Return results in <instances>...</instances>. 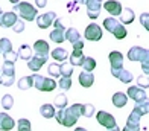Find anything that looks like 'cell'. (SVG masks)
Wrapping results in <instances>:
<instances>
[{"instance_id": "1", "label": "cell", "mask_w": 149, "mask_h": 131, "mask_svg": "<svg viewBox=\"0 0 149 131\" xmlns=\"http://www.w3.org/2000/svg\"><path fill=\"white\" fill-rule=\"evenodd\" d=\"M15 11L20 12L22 20H26V22H33L35 17L38 15V9L29 2H18L17 5H14V11L12 12H15Z\"/></svg>"}, {"instance_id": "2", "label": "cell", "mask_w": 149, "mask_h": 131, "mask_svg": "<svg viewBox=\"0 0 149 131\" xmlns=\"http://www.w3.org/2000/svg\"><path fill=\"white\" fill-rule=\"evenodd\" d=\"M104 27H105L108 32H111L117 40H123V38L126 37V29H125V26L122 25L119 20L114 18V17L105 18V20H104Z\"/></svg>"}, {"instance_id": "3", "label": "cell", "mask_w": 149, "mask_h": 131, "mask_svg": "<svg viewBox=\"0 0 149 131\" xmlns=\"http://www.w3.org/2000/svg\"><path fill=\"white\" fill-rule=\"evenodd\" d=\"M79 116H81V104H73L72 107H65L63 116V125L72 128L78 122Z\"/></svg>"}, {"instance_id": "4", "label": "cell", "mask_w": 149, "mask_h": 131, "mask_svg": "<svg viewBox=\"0 0 149 131\" xmlns=\"http://www.w3.org/2000/svg\"><path fill=\"white\" fill-rule=\"evenodd\" d=\"M32 81H33L35 88L40 92H52V90H55V87H56L55 79L44 78L41 75H32Z\"/></svg>"}, {"instance_id": "5", "label": "cell", "mask_w": 149, "mask_h": 131, "mask_svg": "<svg viewBox=\"0 0 149 131\" xmlns=\"http://www.w3.org/2000/svg\"><path fill=\"white\" fill-rule=\"evenodd\" d=\"M52 25L55 26V29L50 32V40L53 41V43H63V41H65V38H64L65 27L63 26V20H61V17H56L55 20H53Z\"/></svg>"}, {"instance_id": "6", "label": "cell", "mask_w": 149, "mask_h": 131, "mask_svg": "<svg viewBox=\"0 0 149 131\" xmlns=\"http://www.w3.org/2000/svg\"><path fill=\"white\" fill-rule=\"evenodd\" d=\"M81 3L85 5L87 8V15L91 20L97 18L100 15V9H102V3L99 0H81Z\"/></svg>"}, {"instance_id": "7", "label": "cell", "mask_w": 149, "mask_h": 131, "mask_svg": "<svg viewBox=\"0 0 149 131\" xmlns=\"http://www.w3.org/2000/svg\"><path fill=\"white\" fill-rule=\"evenodd\" d=\"M96 119H97V122L100 123V125L105 127L107 130H113V128H116V127H117L116 119H114V116H113L111 113H107V111H97Z\"/></svg>"}, {"instance_id": "8", "label": "cell", "mask_w": 149, "mask_h": 131, "mask_svg": "<svg viewBox=\"0 0 149 131\" xmlns=\"http://www.w3.org/2000/svg\"><path fill=\"white\" fill-rule=\"evenodd\" d=\"M128 60L130 61H146L149 60V52L148 49H143V47H139V46H134L130 49L128 52Z\"/></svg>"}, {"instance_id": "9", "label": "cell", "mask_w": 149, "mask_h": 131, "mask_svg": "<svg viewBox=\"0 0 149 131\" xmlns=\"http://www.w3.org/2000/svg\"><path fill=\"white\" fill-rule=\"evenodd\" d=\"M55 18H56V14L53 11H49L46 14H41V15H37V25H38L40 29H47V27L53 23Z\"/></svg>"}, {"instance_id": "10", "label": "cell", "mask_w": 149, "mask_h": 131, "mask_svg": "<svg viewBox=\"0 0 149 131\" xmlns=\"http://www.w3.org/2000/svg\"><path fill=\"white\" fill-rule=\"evenodd\" d=\"M85 38L90 41H99L102 38V29H100V26H97L96 23L88 25L85 29Z\"/></svg>"}, {"instance_id": "11", "label": "cell", "mask_w": 149, "mask_h": 131, "mask_svg": "<svg viewBox=\"0 0 149 131\" xmlns=\"http://www.w3.org/2000/svg\"><path fill=\"white\" fill-rule=\"evenodd\" d=\"M111 73H113V76L114 78H117L120 79L122 82H125V84H130V82L132 81V73L131 72H128L126 69L123 67H117V69H111Z\"/></svg>"}, {"instance_id": "12", "label": "cell", "mask_w": 149, "mask_h": 131, "mask_svg": "<svg viewBox=\"0 0 149 131\" xmlns=\"http://www.w3.org/2000/svg\"><path fill=\"white\" fill-rule=\"evenodd\" d=\"M18 17L15 15V12H0V26L2 27H12L15 25Z\"/></svg>"}, {"instance_id": "13", "label": "cell", "mask_w": 149, "mask_h": 131, "mask_svg": "<svg viewBox=\"0 0 149 131\" xmlns=\"http://www.w3.org/2000/svg\"><path fill=\"white\" fill-rule=\"evenodd\" d=\"M126 96H128V98H131V99H134L135 102H141V101L148 99L146 92L143 90V88H140V87H130V88H128Z\"/></svg>"}, {"instance_id": "14", "label": "cell", "mask_w": 149, "mask_h": 131, "mask_svg": "<svg viewBox=\"0 0 149 131\" xmlns=\"http://www.w3.org/2000/svg\"><path fill=\"white\" fill-rule=\"evenodd\" d=\"M33 52H35L37 57H41V58L47 60V57H49V44H47V41H44V40L35 41V44H33Z\"/></svg>"}, {"instance_id": "15", "label": "cell", "mask_w": 149, "mask_h": 131, "mask_svg": "<svg viewBox=\"0 0 149 131\" xmlns=\"http://www.w3.org/2000/svg\"><path fill=\"white\" fill-rule=\"evenodd\" d=\"M104 8L107 9V12H110L113 17H119L120 12H122V5L120 2H117V0H108V2H105Z\"/></svg>"}, {"instance_id": "16", "label": "cell", "mask_w": 149, "mask_h": 131, "mask_svg": "<svg viewBox=\"0 0 149 131\" xmlns=\"http://www.w3.org/2000/svg\"><path fill=\"white\" fill-rule=\"evenodd\" d=\"M15 127V120L6 113H0V131H11Z\"/></svg>"}, {"instance_id": "17", "label": "cell", "mask_w": 149, "mask_h": 131, "mask_svg": "<svg viewBox=\"0 0 149 131\" xmlns=\"http://www.w3.org/2000/svg\"><path fill=\"white\" fill-rule=\"evenodd\" d=\"M46 63H47L46 58H41V57H37V55H35V57H32V58L28 61V67L31 69L32 72H38Z\"/></svg>"}, {"instance_id": "18", "label": "cell", "mask_w": 149, "mask_h": 131, "mask_svg": "<svg viewBox=\"0 0 149 131\" xmlns=\"http://www.w3.org/2000/svg\"><path fill=\"white\" fill-rule=\"evenodd\" d=\"M110 63H111V69L123 67V55L119 50H113L110 53Z\"/></svg>"}, {"instance_id": "19", "label": "cell", "mask_w": 149, "mask_h": 131, "mask_svg": "<svg viewBox=\"0 0 149 131\" xmlns=\"http://www.w3.org/2000/svg\"><path fill=\"white\" fill-rule=\"evenodd\" d=\"M134 11L131 8H122V12H120V23L122 25H130L134 22Z\"/></svg>"}, {"instance_id": "20", "label": "cell", "mask_w": 149, "mask_h": 131, "mask_svg": "<svg viewBox=\"0 0 149 131\" xmlns=\"http://www.w3.org/2000/svg\"><path fill=\"white\" fill-rule=\"evenodd\" d=\"M15 63H11V61H5L0 72H2L3 76H8V78H15Z\"/></svg>"}, {"instance_id": "21", "label": "cell", "mask_w": 149, "mask_h": 131, "mask_svg": "<svg viewBox=\"0 0 149 131\" xmlns=\"http://www.w3.org/2000/svg\"><path fill=\"white\" fill-rule=\"evenodd\" d=\"M93 82H94V75L91 72H82L79 75V84L82 87L88 88L93 85Z\"/></svg>"}, {"instance_id": "22", "label": "cell", "mask_w": 149, "mask_h": 131, "mask_svg": "<svg viewBox=\"0 0 149 131\" xmlns=\"http://www.w3.org/2000/svg\"><path fill=\"white\" fill-rule=\"evenodd\" d=\"M84 52L82 49H73L72 55H70V64L72 66H81L84 61Z\"/></svg>"}, {"instance_id": "23", "label": "cell", "mask_w": 149, "mask_h": 131, "mask_svg": "<svg viewBox=\"0 0 149 131\" xmlns=\"http://www.w3.org/2000/svg\"><path fill=\"white\" fill-rule=\"evenodd\" d=\"M126 102H128V96H126V93L117 92V93H114V95H113V104H114V107L122 108V107H125V105H126Z\"/></svg>"}, {"instance_id": "24", "label": "cell", "mask_w": 149, "mask_h": 131, "mask_svg": "<svg viewBox=\"0 0 149 131\" xmlns=\"http://www.w3.org/2000/svg\"><path fill=\"white\" fill-rule=\"evenodd\" d=\"M17 57L20 60L29 61L32 58V47L28 46V44H22V46H20V49H18V52H17Z\"/></svg>"}, {"instance_id": "25", "label": "cell", "mask_w": 149, "mask_h": 131, "mask_svg": "<svg viewBox=\"0 0 149 131\" xmlns=\"http://www.w3.org/2000/svg\"><path fill=\"white\" fill-rule=\"evenodd\" d=\"M40 114L46 119H50V118L55 116V107H53L52 104H43L41 107H40Z\"/></svg>"}, {"instance_id": "26", "label": "cell", "mask_w": 149, "mask_h": 131, "mask_svg": "<svg viewBox=\"0 0 149 131\" xmlns=\"http://www.w3.org/2000/svg\"><path fill=\"white\" fill-rule=\"evenodd\" d=\"M64 38H65L67 41H70V43L73 44L74 41L81 40V35H79L78 29H74V27H69V29H65V32H64Z\"/></svg>"}, {"instance_id": "27", "label": "cell", "mask_w": 149, "mask_h": 131, "mask_svg": "<svg viewBox=\"0 0 149 131\" xmlns=\"http://www.w3.org/2000/svg\"><path fill=\"white\" fill-rule=\"evenodd\" d=\"M18 88L20 90H29L31 87H33V81H32V76H23L18 79Z\"/></svg>"}, {"instance_id": "28", "label": "cell", "mask_w": 149, "mask_h": 131, "mask_svg": "<svg viewBox=\"0 0 149 131\" xmlns=\"http://www.w3.org/2000/svg\"><path fill=\"white\" fill-rule=\"evenodd\" d=\"M81 67H84V72H93L96 69V60L91 58V57H85Z\"/></svg>"}, {"instance_id": "29", "label": "cell", "mask_w": 149, "mask_h": 131, "mask_svg": "<svg viewBox=\"0 0 149 131\" xmlns=\"http://www.w3.org/2000/svg\"><path fill=\"white\" fill-rule=\"evenodd\" d=\"M134 110H135V111H137L140 116L148 114V111H149V102H148V99H146V101H141V102H135Z\"/></svg>"}, {"instance_id": "30", "label": "cell", "mask_w": 149, "mask_h": 131, "mask_svg": "<svg viewBox=\"0 0 149 131\" xmlns=\"http://www.w3.org/2000/svg\"><path fill=\"white\" fill-rule=\"evenodd\" d=\"M52 57L55 58L56 61H61V63H64V61L67 60V57H69V53H67L65 49H63V47H58V49H55L52 52Z\"/></svg>"}, {"instance_id": "31", "label": "cell", "mask_w": 149, "mask_h": 131, "mask_svg": "<svg viewBox=\"0 0 149 131\" xmlns=\"http://www.w3.org/2000/svg\"><path fill=\"white\" fill-rule=\"evenodd\" d=\"M53 107L58 108V110H64L67 107V96L63 93V95H58L55 101H53Z\"/></svg>"}, {"instance_id": "32", "label": "cell", "mask_w": 149, "mask_h": 131, "mask_svg": "<svg viewBox=\"0 0 149 131\" xmlns=\"http://www.w3.org/2000/svg\"><path fill=\"white\" fill-rule=\"evenodd\" d=\"M59 72H61L63 76L70 78L72 75H73V66L72 64H67V63H61L59 64Z\"/></svg>"}, {"instance_id": "33", "label": "cell", "mask_w": 149, "mask_h": 131, "mask_svg": "<svg viewBox=\"0 0 149 131\" xmlns=\"http://www.w3.org/2000/svg\"><path fill=\"white\" fill-rule=\"evenodd\" d=\"M140 118L141 116L135 111V110H132V111L130 113V116H128L126 125H140Z\"/></svg>"}, {"instance_id": "34", "label": "cell", "mask_w": 149, "mask_h": 131, "mask_svg": "<svg viewBox=\"0 0 149 131\" xmlns=\"http://www.w3.org/2000/svg\"><path fill=\"white\" fill-rule=\"evenodd\" d=\"M93 114H94V107L91 104H81V116L91 118Z\"/></svg>"}, {"instance_id": "35", "label": "cell", "mask_w": 149, "mask_h": 131, "mask_svg": "<svg viewBox=\"0 0 149 131\" xmlns=\"http://www.w3.org/2000/svg\"><path fill=\"white\" fill-rule=\"evenodd\" d=\"M12 50V43L9 38H2L0 40V52L2 53H8Z\"/></svg>"}, {"instance_id": "36", "label": "cell", "mask_w": 149, "mask_h": 131, "mask_svg": "<svg viewBox=\"0 0 149 131\" xmlns=\"http://www.w3.org/2000/svg\"><path fill=\"white\" fill-rule=\"evenodd\" d=\"M12 105H14V98L11 95H5L2 98V107L5 110H9V108H12Z\"/></svg>"}, {"instance_id": "37", "label": "cell", "mask_w": 149, "mask_h": 131, "mask_svg": "<svg viewBox=\"0 0 149 131\" xmlns=\"http://www.w3.org/2000/svg\"><path fill=\"white\" fill-rule=\"evenodd\" d=\"M17 128H18V131H31V122L28 119H18Z\"/></svg>"}, {"instance_id": "38", "label": "cell", "mask_w": 149, "mask_h": 131, "mask_svg": "<svg viewBox=\"0 0 149 131\" xmlns=\"http://www.w3.org/2000/svg\"><path fill=\"white\" fill-rule=\"evenodd\" d=\"M47 72H49L50 76H53V78H59V75H61V72H59V64H56V63L50 64L49 67H47Z\"/></svg>"}, {"instance_id": "39", "label": "cell", "mask_w": 149, "mask_h": 131, "mask_svg": "<svg viewBox=\"0 0 149 131\" xmlns=\"http://www.w3.org/2000/svg\"><path fill=\"white\" fill-rule=\"evenodd\" d=\"M59 87L63 88V90H70L72 88V78H59Z\"/></svg>"}, {"instance_id": "40", "label": "cell", "mask_w": 149, "mask_h": 131, "mask_svg": "<svg viewBox=\"0 0 149 131\" xmlns=\"http://www.w3.org/2000/svg\"><path fill=\"white\" fill-rule=\"evenodd\" d=\"M11 29L14 31V32H17V34H20V32H23V31H24V23H23V20H22V18H18L17 22H15V25L12 26Z\"/></svg>"}, {"instance_id": "41", "label": "cell", "mask_w": 149, "mask_h": 131, "mask_svg": "<svg viewBox=\"0 0 149 131\" xmlns=\"http://www.w3.org/2000/svg\"><path fill=\"white\" fill-rule=\"evenodd\" d=\"M3 57H5V61H11V63H15V61L18 60L17 52H14V50H11L8 53H3Z\"/></svg>"}, {"instance_id": "42", "label": "cell", "mask_w": 149, "mask_h": 131, "mask_svg": "<svg viewBox=\"0 0 149 131\" xmlns=\"http://www.w3.org/2000/svg\"><path fill=\"white\" fill-rule=\"evenodd\" d=\"M140 23L145 26L146 31L149 29V14H148V12H143V14L140 15Z\"/></svg>"}, {"instance_id": "43", "label": "cell", "mask_w": 149, "mask_h": 131, "mask_svg": "<svg viewBox=\"0 0 149 131\" xmlns=\"http://www.w3.org/2000/svg\"><path fill=\"white\" fill-rule=\"evenodd\" d=\"M137 82H139V85H140V87H145V88H148V85H149L148 75H143V76H139V78H137Z\"/></svg>"}, {"instance_id": "44", "label": "cell", "mask_w": 149, "mask_h": 131, "mask_svg": "<svg viewBox=\"0 0 149 131\" xmlns=\"http://www.w3.org/2000/svg\"><path fill=\"white\" fill-rule=\"evenodd\" d=\"M122 131H140V125H126Z\"/></svg>"}, {"instance_id": "45", "label": "cell", "mask_w": 149, "mask_h": 131, "mask_svg": "<svg viewBox=\"0 0 149 131\" xmlns=\"http://www.w3.org/2000/svg\"><path fill=\"white\" fill-rule=\"evenodd\" d=\"M141 69H143L145 75H148V73H149V60H146V61H141Z\"/></svg>"}, {"instance_id": "46", "label": "cell", "mask_w": 149, "mask_h": 131, "mask_svg": "<svg viewBox=\"0 0 149 131\" xmlns=\"http://www.w3.org/2000/svg\"><path fill=\"white\" fill-rule=\"evenodd\" d=\"M73 49H84V41L82 40H78L73 43Z\"/></svg>"}, {"instance_id": "47", "label": "cell", "mask_w": 149, "mask_h": 131, "mask_svg": "<svg viewBox=\"0 0 149 131\" xmlns=\"http://www.w3.org/2000/svg\"><path fill=\"white\" fill-rule=\"evenodd\" d=\"M35 5H37V8H44L47 5V0H35Z\"/></svg>"}, {"instance_id": "48", "label": "cell", "mask_w": 149, "mask_h": 131, "mask_svg": "<svg viewBox=\"0 0 149 131\" xmlns=\"http://www.w3.org/2000/svg\"><path fill=\"white\" fill-rule=\"evenodd\" d=\"M74 131H87V130L82 128V127H78V128H74Z\"/></svg>"}, {"instance_id": "49", "label": "cell", "mask_w": 149, "mask_h": 131, "mask_svg": "<svg viewBox=\"0 0 149 131\" xmlns=\"http://www.w3.org/2000/svg\"><path fill=\"white\" fill-rule=\"evenodd\" d=\"M9 2H11V3H12V5H17V3H18V2H20V0H9Z\"/></svg>"}, {"instance_id": "50", "label": "cell", "mask_w": 149, "mask_h": 131, "mask_svg": "<svg viewBox=\"0 0 149 131\" xmlns=\"http://www.w3.org/2000/svg\"><path fill=\"white\" fill-rule=\"evenodd\" d=\"M108 131H120V128H119V127H116V128H113V130H108Z\"/></svg>"}, {"instance_id": "51", "label": "cell", "mask_w": 149, "mask_h": 131, "mask_svg": "<svg viewBox=\"0 0 149 131\" xmlns=\"http://www.w3.org/2000/svg\"><path fill=\"white\" fill-rule=\"evenodd\" d=\"M0 84H2V76H0Z\"/></svg>"}, {"instance_id": "52", "label": "cell", "mask_w": 149, "mask_h": 131, "mask_svg": "<svg viewBox=\"0 0 149 131\" xmlns=\"http://www.w3.org/2000/svg\"><path fill=\"white\" fill-rule=\"evenodd\" d=\"M0 12H2V8H0Z\"/></svg>"}, {"instance_id": "53", "label": "cell", "mask_w": 149, "mask_h": 131, "mask_svg": "<svg viewBox=\"0 0 149 131\" xmlns=\"http://www.w3.org/2000/svg\"><path fill=\"white\" fill-rule=\"evenodd\" d=\"M99 2H102V0H99Z\"/></svg>"}, {"instance_id": "54", "label": "cell", "mask_w": 149, "mask_h": 131, "mask_svg": "<svg viewBox=\"0 0 149 131\" xmlns=\"http://www.w3.org/2000/svg\"><path fill=\"white\" fill-rule=\"evenodd\" d=\"M0 69H2V66H0Z\"/></svg>"}, {"instance_id": "55", "label": "cell", "mask_w": 149, "mask_h": 131, "mask_svg": "<svg viewBox=\"0 0 149 131\" xmlns=\"http://www.w3.org/2000/svg\"><path fill=\"white\" fill-rule=\"evenodd\" d=\"M0 53H2V52H0Z\"/></svg>"}]
</instances>
